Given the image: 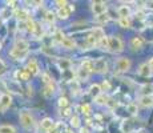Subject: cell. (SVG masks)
<instances>
[{
  "label": "cell",
  "mask_w": 153,
  "mask_h": 133,
  "mask_svg": "<svg viewBox=\"0 0 153 133\" xmlns=\"http://www.w3.org/2000/svg\"><path fill=\"white\" fill-rule=\"evenodd\" d=\"M75 11V5L73 4H67L64 8H60V10L57 11V16L60 17V19H67V17H69V15Z\"/></svg>",
  "instance_id": "cell-3"
},
{
  "label": "cell",
  "mask_w": 153,
  "mask_h": 133,
  "mask_svg": "<svg viewBox=\"0 0 153 133\" xmlns=\"http://www.w3.org/2000/svg\"><path fill=\"white\" fill-rule=\"evenodd\" d=\"M148 65H149V67H151L152 69H153V59H151V61H149V64H148Z\"/></svg>",
  "instance_id": "cell-35"
},
{
  "label": "cell",
  "mask_w": 153,
  "mask_h": 133,
  "mask_svg": "<svg viewBox=\"0 0 153 133\" xmlns=\"http://www.w3.org/2000/svg\"><path fill=\"white\" fill-rule=\"evenodd\" d=\"M81 73L84 75V77H87L88 75H89L91 72H93V63L89 60H85L81 63Z\"/></svg>",
  "instance_id": "cell-6"
},
{
  "label": "cell",
  "mask_w": 153,
  "mask_h": 133,
  "mask_svg": "<svg viewBox=\"0 0 153 133\" xmlns=\"http://www.w3.org/2000/svg\"><path fill=\"white\" fill-rule=\"evenodd\" d=\"M60 43H61V45H63L64 48H67V49H73L75 48V41L71 40L69 37H63V40H61Z\"/></svg>",
  "instance_id": "cell-17"
},
{
  "label": "cell",
  "mask_w": 153,
  "mask_h": 133,
  "mask_svg": "<svg viewBox=\"0 0 153 133\" xmlns=\"http://www.w3.org/2000/svg\"><path fill=\"white\" fill-rule=\"evenodd\" d=\"M143 45H144V40L141 39L140 36H134L133 39L131 40V47L133 49H140Z\"/></svg>",
  "instance_id": "cell-13"
},
{
  "label": "cell",
  "mask_w": 153,
  "mask_h": 133,
  "mask_svg": "<svg viewBox=\"0 0 153 133\" xmlns=\"http://www.w3.org/2000/svg\"><path fill=\"white\" fill-rule=\"evenodd\" d=\"M119 24H120V27H123V28H129V27H131V20H129V17H120Z\"/></svg>",
  "instance_id": "cell-23"
},
{
  "label": "cell",
  "mask_w": 153,
  "mask_h": 133,
  "mask_svg": "<svg viewBox=\"0 0 153 133\" xmlns=\"http://www.w3.org/2000/svg\"><path fill=\"white\" fill-rule=\"evenodd\" d=\"M0 133H16V129L12 125H1L0 126Z\"/></svg>",
  "instance_id": "cell-22"
},
{
  "label": "cell",
  "mask_w": 153,
  "mask_h": 133,
  "mask_svg": "<svg viewBox=\"0 0 153 133\" xmlns=\"http://www.w3.org/2000/svg\"><path fill=\"white\" fill-rule=\"evenodd\" d=\"M15 76H16V80H17V81H28L29 77H31V75H29V72H28L27 69L17 71V72L15 73Z\"/></svg>",
  "instance_id": "cell-12"
},
{
  "label": "cell",
  "mask_w": 153,
  "mask_h": 133,
  "mask_svg": "<svg viewBox=\"0 0 153 133\" xmlns=\"http://www.w3.org/2000/svg\"><path fill=\"white\" fill-rule=\"evenodd\" d=\"M0 111H1V108H0Z\"/></svg>",
  "instance_id": "cell-36"
},
{
  "label": "cell",
  "mask_w": 153,
  "mask_h": 133,
  "mask_svg": "<svg viewBox=\"0 0 153 133\" xmlns=\"http://www.w3.org/2000/svg\"><path fill=\"white\" fill-rule=\"evenodd\" d=\"M108 48H109L111 52L113 53H119L124 49V44H123V40L120 39L119 36H112L108 37Z\"/></svg>",
  "instance_id": "cell-1"
},
{
  "label": "cell",
  "mask_w": 153,
  "mask_h": 133,
  "mask_svg": "<svg viewBox=\"0 0 153 133\" xmlns=\"http://www.w3.org/2000/svg\"><path fill=\"white\" fill-rule=\"evenodd\" d=\"M80 133H89L87 128H80Z\"/></svg>",
  "instance_id": "cell-34"
},
{
  "label": "cell",
  "mask_w": 153,
  "mask_h": 133,
  "mask_svg": "<svg viewBox=\"0 0 153 133\" xmlns=\"http://www.w3.org/2000/svg\"><path fill=\"white\" fill-rule=\"evenodd\" d=\"M119 15H120V17H129L131 11H129V8L126 7V5H121V7L119 8Z\"/></svg>",
  "instance_id": "cell-20"
},
{
  "label": "cell",
  "mask_w": 153,
  "mask_h": 133,
  "mask_svg": "<svg viewBox=\"0 0 153 133\" xmlns=\"http://www.w3.org/2000/svg\"><path fill=\"white\" fill-rule=\"evenodd\" d=\"M91 94H92L93 97H97L99 94H101V88H100V85H97V84H95V85H92V87H91Z\"/></svg>",
  "instance_id": "cell-21"
},
{
  "label": "cell",
  "mask_w": 153,
  "mask_h": 133,
  "mask_svg": "<svg viewBox=\"0 0 153 133\" xmlns=\"http://www.w3.org/2000/svg\"><path fill=\"white\" fill-rule=\"evenodd\" d=\"M53 92H55L53 84H48V85H45V87H44V89H43V96L47 97V99H49V97L53 96Z\"/></svg>",
  "instance_id": "cell-15"
},
{
  "label": "cell",
  "mask_w": 153,
  "mask_h": 133,
  "mask_svg": "<svg viewBox=\"0 0 153 133\" xmlns=\"http://www.w3.org/2000/svg\"><path fill=\"white\" fill-rule=\"evenodd\" d=\"M16 16H17V19L19 20H28V13L25 12V11H23V10H20V11H16Z\"/></svg>",
  "instance_id": "cell-25"
},
{
  "label": "cell",
  "mask_w": 153,
  "mask_h": 133,
  "mask_svg": "<svg viewBox=\"0 0 153 133\" xmlns=\"http://www.w3.org/2000/svg\"><path fill=\"white\" fill-rule=\"evenodd\" d=\"M81 111H83V113H85V114H89V112H91V106L88 105V104H85V105L81 106Z\"/></svg>",
  "instance_id": "cell-31"
},
{
  "label": "cell",
  "mask_w": 153,
  "mask_h": 133,
  "mask_svg": "<svg viewBox=\"0 0 153 133\" xmlns=\"http://www.w3.org/2000/svg\"><path fill=\"white\" fill-rule=\"evenodd\" d=\"M129 68H131V60L129 59L123 57L117 61V69L120 72H126V71H129Z\"/></svg>",
  "instance_id": "cell-5"
},
{
  "label": "cell",
  "mask_w": 153,
  "mask_h": 133,
  "mask_svg": "<svg viewBox=\"0 0 153 133\" xmlns=\"http://www.w3.org/2000/svg\"><path fill=\"white\" fill-rule=\"evenodd\" d=\"M11 103H12V99H11L10 94H7V93L1 94V97H0V108H1V109L10 108Z\"/></svg>",
  "instance_id": "cell-9"
},
{
  "label": "cell",
  "mask_w": 153,
  "mask_h": 133,
  "mask_svg": "<svg viewBox=\"0 0 153 133\" xmlns=\"http://www.w3.org/2000/svg\"><path fill=\"white\" fill-rule=\"evenodd\" d=\"M28 41L25 40H17L16 43H15V47L13 49H16V51H20V52H28Z\"/></svg>",
  "instance_id": "cell-10"
},
{
  "label": "cell",
  "mask_w": 153,
  "mask_h": 133,
  "mask_svg": "<svg viewBox=\"0 0 153 133\" xmlns=\"http://www.w3.org/2000/svg\"><path fill=\"white\" fill-rule=\"evenodd\" d=\"M45 19L48 20L49 23H53V20H55V15H53V12H47Z\"/></svg>",
  "instance_id": "cell-30"
},
{
  "label": "cell",
  "mask_w": 153,
  "mask_h": 133,
  "mask_svg": "<svg viewBox=\"0 0 153 133\" xmlns=\"http://www.w3.org/2000/svg\"><path fill=\"white\" fill-rule=\"evenodd\" d=\"M105 10H107V5H105V3H102V1H95V3H92V11H93V13H95L96 16L105 13Z\"/></svg>",
  "instance_id": "cell-4"
},
{
  "label": "cell",
  "mask_w": 153,
  "mask_h": 133,
  "mask_svg": "<svg viewBox=\"0 0 153 133\" xmlns=\"http://www.w3.org/2000/svg\"><path fill=\"white\" fill-rule=\"evenodd\" d=\"M61 128L64 129V124H55L53 128H52L49 132H51V133H63V132H61Z\"/></svg>",
  "instance_id": "cell-27"
},
{
  "label": "cell",
  "mask_w": 153,
  "mask_h": 133,
  "mask_svg": "<svg viewBox=\"0 0 153 133\" xmlns=\"http://www.w3.org/2000/svg\"><path fill=\"white\" fill-rule=\"evenodd\" d=\"M20 123H22V125L24 126L25 129H29L35 125L33 117H32L31 113H28V112H22V113H20Z\"/></svg>",
  "instance_id": "cell-2"
},
{
  "label": "cell",
  "mask_w": 153,
  "mask_h": 133,
  "mask_svg": "<svg viewBox=\"0 0 153 133\" xmlns=\"http://www.w3.org/2000/svg\"><path fill=\"white\" fill-rule=\"evenodd\" d=\"M91 36H92V39L95 40L96 44H99L100 41L105 37V35H104V31H102L101 28H95L92 31V35H91Z\"/></svg>",
  "instance_id": "cell-7"
},
{
  "label": "cell",
  "mask_w": 153,
  "mask_h": 133,
  "mask_svg": "<svg viewBox=\"0 0 153 133\" xmlns=\"http://www.w3.org/2000/svg\"><path fill=\"white\" fill-rule=\"evenodd\" d=\"M93 71H96V72H105L107 71V63L104 59H99L97 61L93 63Z\"/></svg>",
  "instance_id": "cell-8"
},
{
  "label": "cell",
  "mask_w": 153,
  "mask_h": 133,
  "mask_svg": "<svg viewBox=\"0 0 153 133\" xmlns=\"http://www.w3.org/2000/svg\"><path fill=\"white\" fill-rule=\"evenodd\" d=\"M40 125H42L43 129H45V131H51L52 128H53V121H52L51 119H44L42 120V123H40Z\"/></svg>",
  "instance_id": "cell-18"
},
{
  "label": "cell",
  "mask_w": 153,
  "mask_h": 133,
  "mask_svg": "<svg viewBox=\"0 0 153 133\" xmlns=\"http://www.w3.org/2000/svg\"><path fill=\"white\" fill-rule=\"evenodd\" d=\"M108 19H109V16H108L107 13H102V15H99L97 17H96V20L100 23H105V22H108Z\"/></svg>",
  "instance_id": "cell-28"
},
{
  "label": "cell",
  "mask_w": 153,
  "mask_h": 133,
  "mask_svg": "<svg viewBox=\"0 0 153 133\" xmlns=\"http://www.w3.org/2000/svg\"><path fill=\"white\" fill-rule=\"evenodd\" d=\"M10 55H11V57L16 59V60H23V59L28 55V52H20V51H16V49L12 48V51L10 52Z\"/></svg>",
  "instance_id": "cell-16"
},
{
  "label": "cell",
  "mask_w": 153,
  "mask_h": 133,
  "mask_svg": "<svg viewBox=\"0 0 153 133\" xmlns=\"http://www.w3.org/2000/svg\"><path fill=\"white\" fill-rule=\"evenodd\" d=\"M140 104L143 105V106H145V108H148V106H152L153 105V96H152V94L143 96L140 99Z\"/></svg>",
  "instance_id": "cell-14"
},
{
  "label": "cell",
  "mask_w": 153,
  "mask_h": 133,
  "mask_svg": "<svg viewBox=\"0 0 153 133\" xmlns=\"http://www.w3.org/2000/svg\"><path fill=\"white\" fill-rule=\"evenodd\" d=\"M128 109L131 111V113H136V112H137V106H136V105H133V104L129 105V106H128Z\"/></svg>",
  "instance_id": "cell-33"
},
{
  "label": "cell",
  "mask_w": 153,
  "mask_h": 133,
  "mask_svg": "<svg viewBox=\"0 0 153 133\" xmlns=\"http://www.w3.org/2000/svg\"><path fill=\"white\" fill-rule=\"evenodd\" d=\"M71 125L73 126V128H77L79 125H80V119H79V116H72L71 117Z\"/></svg>",
  "instance_id": "cell-26"
},
{
  "label": "cell",
  "mask_w": 153,
  "mask_h": 133,
  "mask_svg": "<svg viewBox=\"0 0 153 133\" xmlns=\"http://www.w3.org/2000/svg\"><path fill=\"white\" fill-rule=\"evenodd\" d=\"M96 103L100 105L108 104V96H105V94H99V96L96 97Z\"/></svg>",
  "instance_id": "cell-24"
},
{
  "label": "cell",
  "mask_w": 153,
  "mask_h": 133,
  "mask_svg": "<svg viewBox=\"0 0 153 133\" xmlns=\"http://www.w3.org/2000/svg\"><path fill=\"white\" fill-rule=\"evenodd\" d=\"M139 73H140L141 76H144V77H146V76L151 75V67H149L148 64H144V65H141V67H140Z\"/></svg>",
  "instance_id": "cell-19"
},
{
  "label": "cell",
  "mask_w": 153,
  "mask_h": 133,
  "mask_svg": "<svg viewBox=\"0 0 153 133\" xmlns=\"http://www.w3.org/2000/svg\"><path fill=\"white\" fill-rule=\"evenodd\" d=\"M56 5H57L59 7V10H60V8H64L67 5V1H61V0H57V1H56Z\"/></svg>",
  "instance_id": "cell-32"
},
{
  "label": "cell",
  "mask_w": 153,
  "mask_h": 133,
  "mask_svg": "<svg viewBox=\"0 0 153 133\" xmlns=\"http://www.w3.org/2000/svg\"><path fill=\"white\" fill-rule=\"evenodd\" d=\"M59 106H60V108H65V106H68V100H67L65 97H61V99L59 100Z\"/></svg>",
  "instance_id": "cell-29"
},
{
  "label": "cell",
  "mask_w": 153,
  "mask_h": 133,
  "mask_svg": "<svg viewBox=\"0 0 153 133\" xmlns=\"http://www.w3.org/2000/svg\"><path fill=\"white\" fill-rule=\"evenodd\" d=\"M25 69L29 72V75L31 76H35V75H37L39 73V65H37V63H36V60H31L28 63V65Z\"/></svg>",
  "instance_id": "cell-11"
}]
</instances>
